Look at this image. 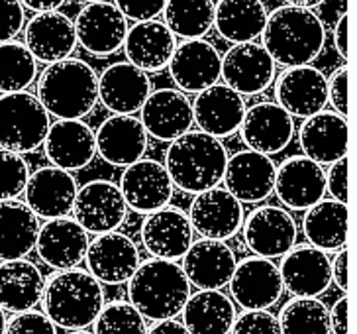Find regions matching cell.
<instances>
[{
  "instance_id": "obj_1",
  "label": "cell",
  "mask_w": 357,
  "mask_h": 334,
  "mask_svg": "<svg viewBox=\"0 0 357 334\" xmlns=\"http://www.w3.org/2000/svg\"><path fill=\"white\" fill-rule=\"evenodd\" d=\"M43 313L57 328L67 333H83L93 326L105 305V287L84 268L55 270L43 287Z\"/></svg>"
},
{
  "instance_id": "obj_2",
  "label": "cell",
  "mask_w": 357,
  "mask_h": 334,
  "mask_svg": "<svg viewBox=\"0 0 357 334\" xmlns=\"http://www.w3.org/2000/svg\"><path fill=\"white\" fill-rule=\"evenodd\" d=\"M263 48L277 65H308L322 53L326 28L314 10L284 4L267 14L261 31Z\"/></svg>"
},
{
  "instance_id": "obj_3",
  "label": "cell",
  "mask_w": 357,
  "mask_h": 334,
  "mask_svg": "<svg viewBox=\"0 0 357 334\" xmlns=\"http://www.w3.org/2000/svg\"><path fill=\"white\" fill-rule=\"evenodd\" d=\"M228 157L220 138L189 130L169 142L163 166L178 191L197 195L220 185Z\"/></svg>"
},
{
  "instance_id": "obj_4",
  "label": "cell",
  "mask_w": 357,
  "mask_h": 334,
  "mask_svg": "<svg viewBox=\"0 0 357 334\" xmlns=\"http://www.w3.org/2000/svg\"><path fill=\"white\" fill-rule=\"evenodd\" d=\"M128 301L147 323L178 317L190 295V282L175 260L149 258L139 261L128 279Z\"/></svg>"
},
{
  "instance_id": "obj_5",
  "label": "cell",
  "mask_w": 357,
  "mask_h": 334,
  "mask_svg": "<svg viewBox=\"0 0 357 334\" xmlns=\"http://www.w3.org/2000/svg\"><path fill=\"white\" fill-rule=\"evenodd\" d=\"M36 96L50 116L84 118L98 103V75L89 63L75 57L47 63L38 79Z\"/></svg>"
},
{
  "instance_id": "obj_6",
  "label": "cell",
  "mask_w": 357,
  "mask_h": 334,
  "mask_svg": "<svg viewBox=\"0 0 357 334\" xmlns=\"http://www.w3.org/2000/svg\"><path fill=\"white\" fill-rule=\"evenodd\" d=\"M52 118L40 99L28 91L0 96V147L16 154H32L43 146Z\"/></svg>"
},
{
  "instance_id": "obj_7",
  "label": "cell",
  "mask_w": 357,
  "mask_h": 334,
  "mask_svg": "<svg viewBox=\"0 0 357 334\" xmlns=\"http://www.w3.org/2000/svg\"><path fill=\"white\" fill-rule=\"evenodd\" d=\"M71 215L89 234H105L124 224L128 205L114 181L93 179L77 189Z\"/></svg>"
},
{
  "instance_id": "obj_8",
  "label": "cell",
  "mask_w": 357,
  "mask_h": 334,
  "mask_svg": "<svg viewBox=\"0 0 357 334\" xmlns=\"http://www.w3.org/2000/svg\"><path fill=\"white\" fill-rule=\"evenodd\" d=\"M189 220L200 238L231 240L243 224V205L226 187L200 191L190 201Z\"/></svg>"
},
{
  "instance_id": "obj_9",
  "label": "cell",
  "mask_w": 357,
  "mask_h": 334,
  "mask_svg": "<svg viewBox=\"0 0 357 334\" xmlns=\"http://www.w3.org/2000/svg\"><path fill=\"white\" fill-rule=\"evenodd\" d=\"M77 43L96 57H108L124 45L128 20L114 2H86L73 20Z\"/></svg>"
},
{
  "instance_id": "obj_10",
  "label": "cell",
  "mask_w": 357,
  "mask_h": 334,
  "mask_svg": "<svg viewBox=\"0 0 357 334\" xmlns=\"http://www.w3.org/2000/svg\"><path fill=\"white\" fill-rule=\"evenodd\" d=\"M277 63L267 53L261 43L242 42L231 43V48L222 55L220 77L242 96H253L267 91L275 81Z\"/></svg>"
},
{
  "instance_id": "obj_11",
  "label": "cell",
  "mask_w": 357,
  "mask_h": 334,
  "mask_svg": "<svg viewBox=\"0 0 357 334\" xmlns=\"http://www.w3.org/2000/svg\"><path fill=\"white\" fill-rule=\"evenodd\" d=\"M243 242L255 256L281 258L296 244L298 228L289 209L277 205H261L243 217Z\"/></svg>"
},
{
  "instance_id": "obj_12",
  "label": "cell",
  "mask_w": 357,
  "mask_h": 334,
  "mask_svg": "<svg viewBox=\"0 0 357 334\" xmlns=\"http://www.w3.org/2000/svg\"><path fill=\"white\" fill-rule=\"evenodd\" d=\"M228 287L234 303L242 309H269L284 291L279 266L255 254L236 263Z\"/></svg>"
},
{
  "instance_id": "obj_13",
  "label": "cell",
  "mask_w": 357,
  "mask_h": 334,
  "mask_svg": "<svg viewBox=\"0 0 357 334\" xmlns=\"http://www.w3.org/2000/svg\"><path fill=\"white\" fill-rule=\"evenodd\" d=\"M118 187L124 195L128 210H134L137 215H147L165 207L175 193V185L165 166L146 157H139L124 167Z\"/></svg>"
},
{
  "instance_id": "obj_14",
  "label": "cell",
  "mask_w": 357,
  "mask_h": 334,
  "mask_svg": "<svg viewBox=\"0 0 357 334\" xmlns=\"http://www.w3.org/2000/svg\"><path fill=\"white\" fill-rule=\"evenodd\" d=\"M275 169L271 156L248 147L228 157L222 183L242 205H259L273 195Z\"/></svg>"
},
{
  "instance_id": "obj_15",
  "label": "cell",
  "mask_w": 357,
  "mask_h": 334,
  "mask_svg": "<svg viewBox=\"0 0 357 334\" xmlns=\"http://www.w3.org/2000/svg\"><path fill=\"white\" fill-rule=\"evenodd\" d=\"M83 261L86 270L102 285H122L136 272L142 258L136 242L126 234L112 230L95 234V240H89Z\"/></svg>"
},
{
  "instance_id": "obj_16",
  "label": "cell",
  "mask_w": 357,
  "mask_h": 334,
  "mask_svg": "<svg viewBox=\"0 0 357 334\" xmlns=\"http://www.w3.org/2000/svg\"><path fill=\"white\" fill-rule=\"evenodd\" d=\"M142 244L151 258L181 260L195 240L189 215L178 207L165 205L147 212L142 222Z\"/></svg>"
},
{
  "instance_id": "obj_17",
  "label": "cell",
  "mask_w": 357,
  "mask_h": 334,
  "mask_svg": "<svg viewBox=\"0 0 357 334\" xmlns=\"http://www.w3.org/2000/svg\"><path fill=\"white\" fill-rule=\"evenodd\" d=\"M275 103L293 118H308L324 110L328 105L326 75L310 63L284 67L275 81Z\"/></svg>"
},
{
  "instance_id": "obj_18",
  "label": "cell",
  "mask_w": 357,
  "mask_h": 334,
  "mask_svg": "<svg viewBox=\"0 0 357 334\" xmlns=\"http://www.w3.org/2000/svg\"><path fill=\"white\" fill-rule=\"evenodd\" d=\"M167 67L178 91L197 94L202 89L218 83L222 55L211 42L202 38L185 40L177 43Z\"/></svg>"
},
{
  "instance_id": "obj_19",
  "label": "cell",
  "mask_w": 357,
  "mask_h": 334,
  "mask_svg": "<svg viewBox=\"0 0 357 334\" xmlns=\"http://www.w3.org/2000/svg\"><path fill=\"white\" fill-rule=\"evenodd\" d=\"M275 195L289 210H306L326 195L324 166L303 156H291L275 169Z\"/></svg>"
},
{
  "instance_id": "obj_20",
  "label": "cell",
  "mask_w": 357,
  "mask_h": 334,
  "mask_svg": "<svg viewBox=\"0 0 357 334\" xmlns=\"http://www.w3.org/2000/svg\"><path fill=\"white\" fill-rule=\"evenodd\" d=\"M77 189L79 185L73 177V171L57 166L38 167L28 177L24 189V203L33 210L38 219L67 217L73 209Z\"/></svg>"
},
{
  "instance_id": "obj_21",
  "label": "cell",
  "mask_w": 357,
  "mask_h": 334,
  "mask_svg": "<svg viewBox=\"0 0 357 334\" xmlns=\"http://www.w3.org/2000/svg\"><path fill=\"white\" fill-rule=\"evenodd\" d=\"M240 130L243 144L250 150L275 156L293 142L294 120L281 105L273 101H261L245 108Z\"/></svg>"
},
{
  "instance_id": "obj_22",
  "label": "cell",
  "mask_w": 357,
  "mask_h": 334,
  "mask_svg": "<svg viewBox=\"0 0 357 334\" xmlns=\"http://www.w3.org/2000/svg\"><path fill=\"white\" fill-rule=\"evenodd\" d=\"M89 248V232L73 217L47 219L40 224L33 250L52 270L81 266Z\"/></svg>"
},
{
  "instance_id": "obj_23",
  "label": "cell",
  "mask_w": 357,
  "mask_h": 334,
  "mask_svg": "<svg viewBox=\"0 0 357 334\" xmlns=\"http://www.w3.org/2000/svg\"><path fill=\"white\" fill-rule=\"evenodd\" d=\"M139 120L147 136L155 138L158 142H171L189 132L195 124L192 101L178 89L165 87L151 91L139 108Z\"/></svg>"
},
{
  "instance_id": "obj_24",
  "label": "cell",
  "mask_w": 357,
  "mask_h": 334,
  "mask_svg": "<svg viewBox=\"0 0 357 334\" xmlns=\"http://www.w3.org/2000/svg\"><path fill=\"white\" fill-rule=\"evenodd\" d=\"M43 150L52 166L79 171L96 156L95 130L83 118H57L43 140Z\"/></svg>"
},
{
  "instance_id": "obj_25",
  "label": "cell",
  "mask_w": 357,
  "mask_h": 334,
  "mask_svg": "<svg viewBox=\"0 0 357 334\" xmlns=\"http://www.w3.org/2000/svg\"><path fill=\"white\" fill-rule=\"evenodd\" d=\"M245 101L228 85L214 83L202 89L192 103V120L199 130L214 138H228L240 130Z\"/></svg>"
},
{
  "instance_id": "obj_26",
  "label": "cell",
  "mask_w": 357,
  "mask_h": 334,
  "mask_svg": "<svg viewBox=\"0 0 357 334\" xmlns=\"http://www.w3.org/2000/svg\"><path fill=\"white\" fill-rule=\"evenodd\" d=\"M24 45L45 65L71 57L77 48L73 20L59 10L36 12L24 26Z\"/></svg>"
},
{
  "instance_id": "obj_27",
  "label": "cell",
  "mask_w": 357,
  "mask_h": 334,
  "mask_svg": "<svg viewBox=\"0 0 357 334\" xmlns=\"http://www.w3.org/2000/svg\"><path fill=\"white\" fill-rule=\"evenodd\" d=\"M279 272L283 287L298 297H320L332 285L330 258L310 244L296 246L281 256Z\"/></svg>"
},
{
  "instance_id": "obj_28",
  "label": "cell",
  "mask_w": 357,
  "mask_h": 334,
  "mask_svg": "<svg viewBox=\"0 0 357 334\" xmlns=\"http://www.w3.org/2000/svg\"><path fill=\"white\" fill-rule=\"evenodd\" d=\"M151 91L149 73L130 61L114 63L98 77V101L112 115L139 112Z\"/></svg>"
},
{
  "instance_id": "obj_29",
  "label": "cell",
  "mask_w": 357,
  "mask_h": 334,
  "mask_svg": "<svg viewBox=\"0 0 357 334\" xmlns=\"http://www.w3.org/2000/svg\"><path fill=\"white\" fill-rule=\"evenodd\" d=\"M183 272L197 289H222L230 282L238 263L236 254L226 240L199 238L185 252Z\"/></svg>"
},
{
  "instance_id": "obj_30",
  "label": "cell",
  "mask_w": 357,
  "mask_h": 334,
  "mask_svg": "<svg viewBox=\"0 0 357 334\" xmlns=\"http://www.w3.org/2000/svg\"><path fill=\"white\" fill-rule=\"evenodd\" d=\"M147 132L134 115H112L95 130L96 154L106 164L126 167L147 152Z\"/></svg>"
},
{
  "instance_id": "obj_31",
  "label": "cell",
  "mask_w": 357,
  "mask_h": 334,
  "mask_svg": "<svg viewBox=\"0 0 357 334\" xmlns=\"http://www.w3.org/2000/svg\"><path fill=\"white\" fill-rule=\"evenodd\" d=\"M298 144L316 164H334L347 156V118L326 108L308 116L298 130Z\"/></svg>"
},
{
  "instance_id": "obj_32",
  "label": "cell",
  "mask_w": 357,
  "mask_h": 334,
  "mask_svg": "<svg viewBox=\"0 0 357 334\" xmlns=\"http://www.w3.org/2000/svg\"><path fill=\"white\" fill-rule=\"evenodd\" d=\"M124 53L128 61L146 73H158L165 69L177 48V38L163 22L144 20L128 28L124 38Z\"/></svg>"
},
{
  "instance_id": "obj_33",
  "label": "cell",
  "mask_w": 357,
  "mask_h": 334,
  "mask_svg": "<svg viewBox=\"0 0 357 334\" xmlns=\"http://www.w3.org/2000/svg\"><path fill=\"white\" fill-rule=\"evenodd\" d=\"M45 277L26 258L0 261V307L6 313H20L42 303Z\"/></svg>"
},
{
  "instance_id": "obj_34",
  "label": "cell",
  "mask_w": 357,
  "mask_h": 334,
  "mask_svg": "<svg viewBox=\"0 0 357 334\" xmlns=\"http://www.w3.org/2000/svg\"><path fill=\"white\" fill-rule=\"evenodd\" d=\"M236 303L220 289H200L190 293L181 311L189 333H231L236 321Z\"/></svg>"
},
{
  "instance_id": "obj_35",
  "label": "cell",
  "mask_w": 357,
  "mask_h": 334,
  "mask_svg": "<svg viewBox=\"0 0 357 334\" xmlns=\"http://www.w3.org/2000/svg\"><path fill=\"white\" fill-rule=\"evenodd\" d=\"M303 234L318 250L337 252L347 242V205L336 198H320L308 207L303 219Z\"/></svg>"
},
{
  "instance_id": "obj_36",
  "label": "cell",
  "mask_w": 357,
  "mask_h": 334,
  "mask_svg": "<svg viewBox=\"0 0 357 334\" xmlns=\"http://www.w3.org/2000/svg\"><path fill=\"white\" fill-rule=\"evenodd\" d=\"M40 219L18 198L0 201V261L26 258L36 246Z\"/></svg>"
},
{
  "instance_id": "obj_37",
  "label": "cell",
  "mask_w": 357,
  "mask_h": 334,
  "mask_svg": "<svg viewBox=\"0 0 357 334\" xmlns=\"http://www.w3.org/2000/svg\"><path fill=\"white\" fill-rule=\"evenodd\" d=\"M267 14L261 0H218L214 2V28L226 42H253L261 38Z\"/></svg>"
},
{
  "instance_id": "obj_38",
  "label": "cell",
  "mask_w": 357,
  "mask_h": 334,
  "mask_svg": "<svg viewBox=\"0 0 357 334\" xmlns=\"http://www.w3.org/2000/svg\"><path fill=\"white\" fill-rule=\"evenodd\" d=\"M163 18L175 38H204L214 28V0H165Z\"/></svg>"
},
{
  "instance_id": "obj_39",
  "label": "cell",
  "mask_w": 357,
  "mask_h": 334,
  "mask_svg": "<svg viewBox=\"0 0 357 334\" xmlns=\"http://www.w3.org/2000/svg\"><path fill=\"white\" fill-rule=\"evenodd\" d=\"M38 77V61L22 42H0V93L28 91Z\"/></svg>"
},
{
  "instance_id": "obj_40",
  "label": "cell",
  "mask_w": 357,
  "mask_h": 334,
  "mask_svg": "<svg viewBox=\"0 0 357 334\" xmlns=\"http://www.w3.org/2000/svg\"><path fill=\"white\" fill-rule=\"evenodd\" d=\"M279 326L281 333H308V334H328V307L318 297H298L293 295L283 305L279 313Z\"/></svg>"
},
{
  "instance_id": "obj_41",
  "label": "cell",
  "mask_w": 357,
  "mask_h": 334,
  "mask_svg": "<svg viewBox=\"0 0 357 334\" xmlns=\"http://www.w3.org/2000/svg\"><path fill=\"white\" fill-rule=\"evenodd\" d=\"M95 333H147V321L130 301L102 305L93 323Z\"/></svg>"
},
{
  "instance_id": "obj_42",
  "label": "cell",
  "mask_w": 357,
  "mask_h": 334,
  "mask_svg": "<svg viewBox=\"0 0 357 334\" xmlns=\"http://www.w3.org/2000/svg\"><path fill=\"white\" fill-rule=\"evenodd\" d=\"M30 177V166L22 154L0 147V201L18 198Z\"/></svg>"
},
{
  "instance_id": "obj_43",
  "label": "cell",
  "mask_w": 357,
  "mask_h": 334,
  "mask_svg": "<svg viewBox=\"0 0 357 334\" xmlns=\"http://www.w3.org/2000/svg\"><path fill=\"white\" fill-rule=\"evenodd\" d=\"M231 333L277 334L281 333V326H279V319L267 309H243L242 314H236Z\"/></svg>"
},
{
  "instance_id": "obj_44",
  "label": "cell",
  "mask_w": 357,
  "mask_h": 334,
  "mask_svg": "<svg viewBox=\"0 0 357 334\" xmlns=\"http://www.w3.org/2000/svg\"><path fill=\"white\" fill-rule=\"evenodd\" d=\"M59 328L55 326L52 319L43 311L26 309L20 313H12V317L6 321L4 333L12 334H38V333H57Z\"/></svg>"
},
{
  "instance_id": "obj_45",
  "label": "cell",
  "mask_w": 357,
  "mask_h": 334,
  "mask_svg": "<svg viewBox=\"0 0 357 334\" xmlns=\"http://www.w3.org/2000/svg\"><path fill=\"white\" fill-rule=\"evenodd\" d=\"M26 26V8L20 0H0V42L14 40Z\"/></svg>"
},
{
  "instance_id": "obj_46",
  "label": "cell",
  "mask_w": 357,
  "mask_h": 334,
  "mask_svg": "<svg viewBox=\"0 0 357 334\" xmlns=\"http://www.w3.org/2000/svg\"><path fill=\"white\" fill-rule=\"evenodd\" d=\"M114 4L126 16V20L144 22L158 18L163 12L165 0H114Z\"/></svg>"
},
{
  "instance_id": "obj_47",
  "label": "cell",
  "mask_w": 357,
  "mask_h": 334,
  "mask_svg": "<svg viewBox=\"0 0 357 334\" xmlns=\"http://www.w3.org/2000/svg\"><path fill=\"white\" fill-rule=\"evenodd\" d=\"M328 87V103L337 115L347 116V65L337 67L334 73L326 79Z\"/></svg>"
},
{
  "instance_id": "obj_48",
  "label": "cell",
  "mask_w": 357,
  "mask_h": 334,
  "mask_svg": "<svg viewBox=\"0 0 357 334\" xmlns=\"http://www.w3.org/2000/svg\"><path fill=\"white\" fill-rule=\"evenodd\" d=\"M326 193L336 201L347 203V156L330 164V169L326 171Z\"/></svg>"
},
{
  "instance_id": "obj_49",
  "label": "cell",
  "mask_w": 357,
  "mask_h": 334,
  "mask_svg": "<svg viewBox=\"0 0 357 334\" xmlns=\"http://www.w3.org/2000/svg\"><path fill=\"white\" fill-rule=\"evenodd\" d=\"M328 324H330L332 334H347L351 331L349 328V299L346 293L332 305V309H328Z\"/></svg>"
},
{
  "instance_id": "obj_50",
  "label": "cell",
  "mask_w": 357,
  "mask_h": 334,
  "mask_svg": "<svg viewBox=\"0 0 357 334\" xmlns=\"http://www.w3.org/2000/svg\"><path fill=\"white\" fill-rule=\"evenodd\" d=\"M334 260H330V272H332V283H336L340 291L347 293V282H349V273H347V250L346 246L340 248Z\"/></svg>"
},
{
  "instance_id": "obj_51",
  "label": "cell",
  "mask_w": 357,
  "mask_h": 334,
  "mask_svg": "<svg viewBox=\"0 0 357 334\" xmlns=\"http://www.w3.org/2000/svg\"><path fill=\"white\" fill-rule=\"evenodd\" d=\"M147 333L153 334H185L189 333L183 321H177V317L171 319H159L147 323Z\"/></svg>"
},
{
  "instance_id": "obj_52",
  "label": "cell",
  "mask_w": 357,
  "mask_h": 334,
  "mask_svg": "<svg viewBox=\"0 0 357 334\" xmlns=\"http://www.w3.org/2000/svg\"><path fill=\"white\" fill-rule=\"evenodd\" d=\"M347 18L346 12H342V16L337 18L336 26H334V48H336V53L342 57V59H347Z\"/></svg>"
},
{
  "instance_id": "obj_53",
  "label": "cell",
  "mask_w": 357,
  "mask_h": 334,
  "mask_svg": "<svg viewBox=\"0 0 357 334\" xmlns=\"http://www.w3.org/2000/svg\"><path fill=\"white\" fill-rule=\"evenodd\" d=\"M22 6L32 12L59 10L67 0H20Z\"/></svg>"
},
{
  "instance_id": "obj_54",
  "label": "cell",
  "mask_w": 357,
  "mask_h": 334,
  "mask_svg": "<svg viewBox=\"0 0 357 334\" xmlns=\"http://www.w3.org/2000/svg\"><path fill=\"white\" fill-rule=\"evenodd\" d=\"M287 4L291 6H301V8H308V10H314L318 6H322L326 0H284Z\"/></svg>"
},
{
  "instance_id": "obj_55",
  "label": "cell",
  "mask_w": 357,
  "mask_h": 334,
  "mask_svg": "<svg viewBox=\"0 0 357 334\" xmlns=\"http://www.w3.org/2000/svg\"><path fill=\"white\" fill-rule=\"evenodd\" d=\"M4 326H6V317H4V311L0 307V333H4Z\"/></svg>"
},
{
  "instance_id": "obj_56",
  "label": "cell",
  "mask_w": 357,
  "mask_h": 334,
  "mask_svg": "<svg viewBox=\"0 0 357 334\" xmlns=\"http://www.w3.org/2000/svg\"><path fill=\"white\" fill-rule=\"evenodd\" d=\"M81 2H98V0H81Z\"/></svg>"
}]
</instances>
